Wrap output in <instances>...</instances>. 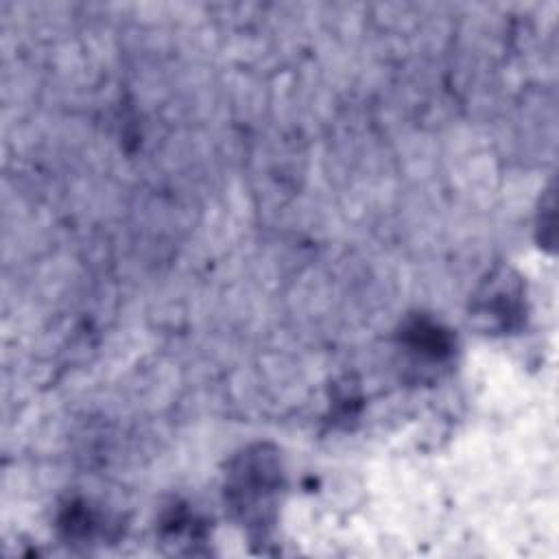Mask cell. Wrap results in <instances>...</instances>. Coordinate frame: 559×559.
Listing matches in <instances>:
<instances>
[{"label": "cell", "mask_w": 559, "mask_h": 559, "mask_svg": "<svg viewBox=\"0 0 559 559\" xmlns=\"http://www.w3.org/2000/svg\"><path fill=\"white\" fill-rule=\"evenodd\" d=\"M227 478V500L238 518L249 528H269L275 513V498L282 487L277 456L264 445L245 450L234 461Z\"/></svg>", "instance_id": "1"}, {"label": "cell", "mask_w": 559, "mask_h": 559, "mask_svg": "<svg viewBox=\"0 0 559 559\" xmlns=\"http://www.w3.org/2000/svg\"><path fill=\"white\" fill-rule=\"evenodd\" d=\"M474 317L487 321L489 330H513L522 321V284L509 269L489 275L474 299Z\"/></svg>", "instance_id": "2"}]
</instances>
